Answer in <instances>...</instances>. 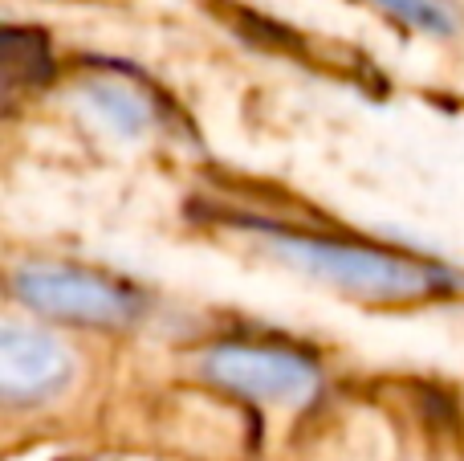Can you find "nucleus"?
I'll return each mask as SVG.
<instances>
[{
    "instance_id": "1",
    "label": "nucleus",
    "mask_w": 464,
    "mask_h": 461,
    "mask_svg": "<svg viewBox=\"0 0 464 461\" xmlns=\"http://www.w3.org/2000/svg\"><path fill=\"white\" fill-rule=\"evenodd\" d=\"M240 229L253 233L289 270L310 274L367 302H416L464 286V278L452 274L449 266H436V261L411 258L400 250H383V245L343 241V237H322L305 233V229L269 225V221H240Z\"/></svg>"
},
{
    "instance_id": "2",
    "label": "nucleus",
    "mask_w": 464,
    "mask_h": 461,
    "mask_svg": "<svg viewBox=\"0 0 464 461\" xmlns=\"http://www.w3.org/2000/svg\"><path fill=\"white\" fill-rule=\"evenodd\" d=\"M200 380L220 392L269 408H302L322 392V364L285 343L265 339H217L196 356Z\"/></svg>"
},
{
    "instance_id": "3",
    "label": "nucleus",
    "mask_w": 464,
    "mask_h": 461,
    "mask_svg": "<svg viewBox=\"0 0 464 461\" xmlns=\"http://www.w3.org/2000/svg\"><path fill=\"white\" fill-rule=\"evenodd\" d=\"M8 290L33 315L78 327H130L143 315L147 299L135 286L98 270L57 266V261H24L13 266Z\"/></svg>"
},
{
    "instance_id": "4",
    "label": "nucleus",
    "mask_w": 464,
    "mask_h": 461,
    "mask_svg": "<svg viewBox=\"0 0 464 461\" xmlns=\"http://www.w3.org/2000/svg\"><path fill=\"white\" fill-rule=\"evenodd\" d=\"M78 376V351L45 327L8 323L0 331V397L8 408H33L62 397Z\"/></svg>"
},
{
    "instance_id": "5",
    "label": "nucleus",
    "mask_w": 464,
    "mask_h": 461,
    "mask_svg": "<svg viewBox=\"0 0 464 461\" xmlns=\"http://www.w3.org/2000/svg\"><path fill=\"white\" fill-rule=\"evenodd\" d=\"M78 106L98 123L102 131L119 139H139L160 123L151 94L127 78H111V74H90L78 86Z\"/></svg>"
},
{
    "instance_id": "6",
    "label": "nucleus",
    "mask_w": 464,
    "mask_h": 461,
    "mask_svg": "<svg viewBox=\"0 0 464 461\" xmlns=\"http://www.w3.org/2000/svg\"><path fill=\"white\" fill-rule=\"evenodd\" d=\"M379 13L395 16L400 25L416 33H428V37H452L460 29V16L449 0H367Z\"/></svg>"
}]
</instances>
